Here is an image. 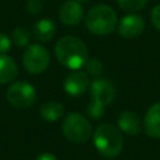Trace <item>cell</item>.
<instances>
[{"label": "cell", "mask_w": 160, "mask_h": 160, "mask_svg": "<svg viewBox=\"0 0 160 160\" xmlns=\"http://www.w3.org/2000/svg\"><path fill=\"white\" fill-rule=\"evenodd\" d=\"M118 126L121 131L129 135H138L141 131V121L138 114L130 110L122 111L118 118Z\"/></svg>", "instance_id": "7c38bea8"}, {"label": "cell", "mask_w": 160, "mask_h": 160, "mask_svg": "<svg viewBox=\"0 0 160 160\" xmlns=\"http://www.w3.org/2000/svg\"><path fill=\"white\" fill-rule=\"evenodd\" d=\"M86 28L95 35L111 34L118 25V16L114 9L105 4L92 6L85 18Z\"/></svg>", "instance_id": "3957f363"}, {"label": "cell", "mask_w": 160, "mask_h": 160, "mask_svg": "<svg viewBox=\"0 0 160 160\" xmlns=\"http://www.w3.org/2000/svg\"><path fill=\"white\" fill-rule=\"evenodd\" d=\"M62 132L72 142H86L92 135L90 121L79 112L69 114L62 121Z\"/></svg>", "instance_id": "277c9868"}, {"label": "cell", "mask_w": 160, "mask_h": 160, "mask_svg": "<svg viewBox=\"0 0 160 160\" xmlns=\"http://www.w3.org/2000/svg\"><path fill=\"white\" fill-rule=\"evenodd\" d=\"M11 41L16 46L24 48L30 42V34L25 28H15L11 32Z\"/></svg>", "instance_id": "2e32d148"}, {"label": "cell", "mask_w": 160, "mask_h": 160, "mask_svg": "<svg viewBox=\"0 0 160 160\" xmlns=\"http://www.w3.org/2000/svg\"><path fill=\"white\" fill-rule=\"evenodd\" d=\"M104 109H105V106H102L101 104L95 102V101L91 100V102L86 108V112L92 119H100L104 115Z\"/></svg>", "instance_id": "d6986e66"}, {"label": "cell", "mask_w": 160, "mask_h": 160, "mask_svg": "<svg viewBox=\"0 0 160 160\" xmlns=\"http://www.w3.org/2000/svg\"><path fill=\"white\" fill-rule=\"evenodd\" d=\"M148 0H118L120 9L128 12H136L145 8Z\"/></svg>", "instance_id": "e0dca14e"}, {"label": "cell", "mask_w": 160, "mask_h": 160, "mask_svg": "<svg viewBox=\"0 0 160 160\" xmlns=\"http://www.w3.org/2000/svg\"><path fill=\"white\" fill-rule=\"evenodd\" d=\"M8 101L16 109H26L36 100V90L28 81H15L6 90Z\"/></svg>", "instance_id": "8992f818"}, {"label": "cell", "mask_w": 160, "mask_h": 160, "mask_svg": "<svg viewBox=\"0 0 160 160\" xmlns=\"http://www.w3.org/2000/svg\"><path fill=\"white\" fill-rule=\"evenodd\" d=\"M84 66L86 69V74L91 76H99L104 71V65L98 59H88Z\"/></svg>", "instance_id": "ac0fdd59"}, {"label": "cell", "mask_w": 160, "mask_h": 160, "mask_svg": "<svg viewBox=\"0 0 160 160\" xmlns=\"http://www.w3.org/2000/svg\"><path fill=\"white\" fill-rule=\"evenodd\" d=\"M94 144L98 152L104 158H115L122 150V135L111 124H101L94 132Z\"/></svg>", "instance_id": "7a4b0ae2"}, {"label": "cell", "mask_w": 160, "mask_h": 160, "mask_svg": "<svg viewBox=\"0 0 160 160\" xmlns=\"http://www.w3.org/2000/svg\"><path fill=\"white\" fill-rule=\"evenodd\" d=\"M40 115L45 121L54 122L64 115V106L58 101H46L40 108Z\"/></svg>", "instance_id": "9a60e30c"}, {"label": "cell", "mask_w": 160, "mask_h": 160, "mask_svg": "<svg viewBox=\"0 0 160 160\" xmlns=\"http://www.w3.org/2000/svg\"><path fill=\"white\" fill-rule=\"evenodd\" d=\"M41 8H42V4L40 0H28L25 4V10L30 15L39 14L41 11Z\"/></svg>", "instance_id": "ffe728a7"}, {"label": "cell", "mask_w": 160, "mask_h": 160, "mask_svg": "<svg viewBox=\"0 0 160 160\" xmlns=\"http://www.w3.org/2000/svg\"><path fill=\"white\" fill-rule=\"evenodd\" d=\"M36 160H58V159H56V156H55L54 154H51V152H42V154H40V155L36 158Z\"/></svg>", "instance_id": "603a6c76"}, {"label": "cell", "mask_w": 160, "mask_h": 160, "mask_svg": "<svg viewBox=\"0 0 160 160\" xmlns=\"http://www.w3.org/2000/svg\"><path fill=\"white\" fill-rule=\"evenodd\" d=\"M90 86L89 76L82 70H72L70 71L64 80V90L66 94L71 96L82 95Z\"/></svg>", "instance_id": "ba28073f"}, {"label": "cell", "mask_w": 160, "mask_h": 160, "mask_svg": "<svg viewBox=\"0 0 160 160\" xmlns=\"http://www.w3.org/2000/svg\"><path fill=\"white\" fill-rule=\"evenodd\" d=\"M90 94L92 101L106 106L115 99V86L110 80L105 78H98L90 84Z\"/></svg>", "instance_id": "52a82bcc"}, {"label": "cell", "mask_w": 160, "mask_h": 160, "mask_svg": "<svg viewBox=\"0 0 160 160\" xmlns=\"http://www.w3.org/2000/svg\"><path fill=\"white\" fill-rule=\"evenodd\" d=\"M144 28H145L144 19L140 15L131 12L129 15H125L120 20L118 25V32L124 39H134L138 38L144 31Z\"/></svg>", "instance_id": "9c48e42d"}, {"label": "cell", "mask_w": 160, "mask_h": 160, "mask_svg": "<svg viewBox=\"0 0 160 160\" xmlns=\"http://www.w3.org/2000/svg\"><path fill=\"white\" fill-rule=\"evenodd\" d=\"M55 56L58 61L70 70L81 69L89 59L88 48L82 40L76 36H64L55 45Z\"/></svg>", "instance_id": "6da1fadb"}, {"label": "cell", "mask_w": 160, "mask_h": 160, "mask_svg": "<svg viewBox=\"0 0 160 160\" xmlns=\"http://www.w3.org/2000/svg\"><path fill=\"white\" fill-rule=\"evenodd\" d=\"M150 19H151V22L155 26V29L160 31V4L152 8L151 14H150Z\"/></svg>", "instance_id": "7402d4cb"}, {"label": "cell", "mask_w": 160, "mask_h": 160, "mask_svg": "<svg viewBox=\"0 0 160 160\" xmlns=\"http://www.w3.org/2000/svg\"><path fill=\"white\" fill-rule=\"evenodd\" d=\"M76 1H79V2L81 4V2H86V1H89V0H76Z\"/></svg>", "instance_id": "cb8c5ba5"}, {"label": "cell", "mask_w": 160, "mask_h": 160, "mask_svg": "<svg viewBox=\"0 0 160 160\" xmlns=\"http://www.w3.org/2000/svg\"><path fill=\"white\" fill-rule=\"evenodd\" d=\"M11 48V40L10 38L4 34V32H0V54H5L10 50Z\"/></svg>", "instance_id": "44dd1931"}, {"label": "cell", "mask_w": 160, "mask_h": 160, "mask_svg": "<svg viewBox=\"0 0 160 160\" xmlns=\"http://www.w3.org/2000/svg\"><path fill=\"white\" fill-rule=\"evenodd\" d=\"M144 129L148 136L160 139V102L149 108L144 119Z\"/></svg>", "instance_id": "8fae6325"}, {"label": "cell", "mask_w": 160, "mask_h": 160, "mask_svg": "<svg viewBox=\"0 0 160 160\" xmlns=\"http://www.w3.org/2000/svg\"><path fill=\"white\" fill-rule=\"evenodd\" d=\"M56 32V24L50 19H40L32 26V35L40 42L50 41Z\"/></svg>", "instance_id": "4fadbf2b"}, {"label": "cell", "mask_w": 160, "mask_h": 160, "mask_svg": "<svg viewBox=\"0 0 160 160\" xmlns=\"http://www.w3.org/2000/svg\"><path fill=\"white\" fill-rule=\"evenodd\" d=\"M22 65L28 72L38 75L44 72L50 65V54L45 46L31 44L26 48L22 55Z\"/></svg>", "instance_id": "5b68a950"}, {"label": "cell", "mask_w": 160, "mask_h": 160, "mask_svg": "<svg viewBox=\"0 0 160 160\" xmlns=\"http://www.w3.org/2000/svg\"><path fill=\"white\" fill-rule=\"evenodd\" d=\"M84 16L82 6L76 0H68L65 1L59 10V18L62 24L68 26H75L80 24Z\"/></svg>", "instance_id": "30bf717a"}, {"label": "cell", "mask_w": 160, "mask_h": 160, "mask_svg": "<svg viewBox=\"0 0 160 160\" xmlns=\"http://www.w3.org/2000/svg\"><path fill=\"white\" fill-rule=\"evenodd\" d=\"M18 76V65L15 60L5 54H0V84L12 82Z\"/></svg>", "instance_id": "5bb4252c"}]
</instances>
